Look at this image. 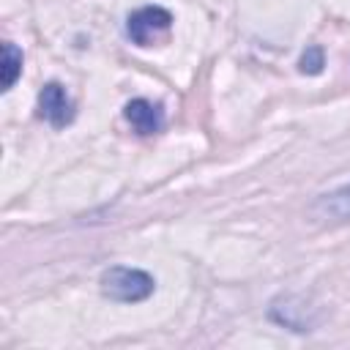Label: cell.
<instances>
[{"instance_id": "obj_1", "label": "cell", "mask_w": 350, "mask_h": 350, "mask_svg": "<svg viewBox=\"0 0 350 350\" xmlns=\"http://www.w3.org/2000/svg\"><path fill=\"white\" fill-rule=\"evenodd\" d=\"M101 293L109 301H120V304H139L145 298L153 295L156 282L150 273L139 271V268H129V265H112L101 273Z\"/></svg>"}, {"instance_id": "obj_2", "label": "cell", "mask_w": 350, "mask_h": 350, "mask_svg": "<svg viewBox=\"0 0 350 350\" xmlns=\"http://www.w3.org/2000/svg\"><path fill=\"white\" fill-rule=\"evenodd\" d=\"M172 27V14L161 5H145L129 14L126 19V33L137 46H150L156 44L167 30Z\"/></svg>"}, {"instance_id": "obj_3", "label": "cell", "mask_w": 350, "mask_h": 350, "mask_svg": "<svg viewBox=\"0 0 350 350\" xmlns=\"http://www.w3.org/2000/svg\"><path fill=\"white\" fill-rule=\"evenodd\" d=\"M38 109H41V118L55 129H63L74 120V104H71L66 88L57 82L44 85V90L38 93Z\"/></svg>"}, {"instance_id": "obj_4", "label": "cell", "mask_w": 350, "mask_h": 350, "mask_svg": "<svg viewBox=\"0 0 350 350\" xmlns=\"http://www.w3.org/2000/svg\"><path fill=\"white\" fill-rule=\"evenodd\" d=\"M123 118L131 123L137 134H159L164 129V112L159 104L148 98H131L123 107Z\"/></svg>"}, {"instance_id": "obj_5", "label": "cell", "mask_w": 350, "mask_h": 350, "mask_svg": "<svg viewBox=\"0 0 350 350\" xmlns=\"http://www.w3.org/2000/svg\"><path fill=\"white\" fill-rule=\"evenodd\" d=\"M314 211L325 219H334V221H347L350 219V183L323 194L314 205Z\"/></svg>"}, {"instance_id": "obj_6", "label": "cell", "mask_w": 350, "mask_h": 350, "mask_svg": "<svg viewBox=\"0 0 350 350\" xmlns=\"http://www.w3.org/2000/svg\"><path fill=\"white\" fill-rule=\"evenodd\" d=\"M19 74H22V52L11 41H5L3 44V90H11Z\"/></svg>"}, {"instance_id": "obj_7", "label": "cell", "mask_w": 350, "mask_h": 350, "mask_svg": "<svg viewBox=\"0 0 350 350\" xmlns=\"http://www.w3.org/2000/svg\"><path fill=\"white\" fill-rule=\"evenodd\" d=\"M323 68V49L320 46H309L301 57V71L304 74H320Z\"/></svg>"}]
</instances>
